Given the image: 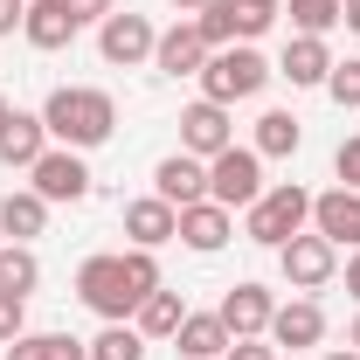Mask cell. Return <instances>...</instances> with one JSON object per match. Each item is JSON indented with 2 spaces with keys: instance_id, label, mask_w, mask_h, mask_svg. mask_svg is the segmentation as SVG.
<instances>
[{
  "instance_id": "43",
  "label": "cell",
  "mask_w": 360,
  "mask_h": 360,
  "mask_svg": "<svg viewBox=\"0 0 360 360\" xmlns=\"http://www.w3.org/2000/svg\"><path fill=\"white\" fill-rule=\"evenodd\" d=\"M257 7H277V0H257Z\"/></svg>"
},
{
  "instance_id": "1",
  "label": "cell",
  "mask_w": 360,
  "mask_h": 360,
  "mask_svg": "<svg viewBox=\"0 0 360 360\" xmlns=\"http://www.w3.org/2000/svg\"><path fill=\"white\" fill-rule=\"evenodd\" d=\"M42 125H49V139H56V146H70V153H90V146H104V139L118 132V104H111V90L63 84V90H49Z\"/></svg>"
},
{
  "instance_id": "15",
  "label": "cell",
  "mask_w": 360,
  "mask_h": 360,
  "mask_svg": "<svg viewBox=\"0 0 360 360\" xmlns=\"http://www.w3.org/2000/svg\"><path fill=\"white\" fill-rule=\"evenodd\" d=\"M208 56H215V49L201 42V28H194V21H174V28L153 42V70H160V77H201Z\"/></svg>"
},
{
  "instance_id": "42",
  "label": "cell",
  "mask_w": 360,
  "mask_h": 360,
  "mask_svg": "<svg viewBox=\"0 0 360 360\" xmlns=\"http://www.w3.org/2000/svg\"><path fill=\"white\" fill-rule=\"evenodd\" d=\"M326 360H360V354H354V347H347V354H326Z\"/></svg>"
},
{
  "instance_id": "17",
  "label": "cell",
  "mask_w": 360,
  "mask_h": 360,
  "mask_svg": "<svg viewBox=\"0 0 360 360\" xmlns=\"http://www.w3.org/2000/svg\"><path fill=\"white\" fill-rule=\"evenodd\" d=\"M229 236H236V215H229L222 201H194V208H180V243H187L194 257H215Z\"/></svg>"
},
{
  "instance_id": "32",
  "label": "cell",
  "mask_w": 360,
  "mask_h": 360,
  "mask_svg": "<svg viewBox=\"0 0 360 360\" xmlns=\"http://www.w3.org/2000/svg\"><path fill=\"white\" fill-rule=\"evenodd\" d=\"M333 174H340V187H354V194H360V139H340V153H333Z\"/></svg>"
},
{
  "instance_id": "28",
  "label": "cell",
  "mask_w": 360,
  "mask_h": 360,
  "mask_svg": "<svg viewBox=\"0 0 360 360\" xmlns=\"http://www.w3.org/2000/svg\"><path fill=\"white\" fill-rule=\"evenodd\" d=\"M291 21H298V35H333L340 28V0H291Z\"/></svg>"
},
{
  "instance_id": "7",
  "label": "cell",
  "mask_w": 360,
  "mask_h": 360,
  "mask_svg": "<svg viewBox=\"0 0 360 360\" xmlns=\"http://www.w3.org/2000/svg\"><path fill=\"white\" fill-rule=\"evenodd\" d=\"M153 42H160V28L146 21V14H104L97 21V56L111 63V70H139V63H153Z\"/></svg>"
},
{
  "instance_id": "24",
  "label": "cell",
  "mask_w": 360,
  "mask_h": 360,
  "mask_svg": "<svg viewBox=\"0 0 360 360\" xmlns=\"http://www.w3.org/2000/svg\"><path fill=\"white\" fill-rule=\"evenodd\" d=\"M35 284H42V257H35L28 243H0V291L35 298Z\"/></svg>"
},
{
  "instance_id": "34",
  "label": "cell",
  "mask_w": 360,
  "mask_h": 360,
  "mask_svg": "<svg viewBox=\"0 0 360 360\" xmlns=\"http://www.w3.org/2000/svg\"><path fill=\"white\" fill-rule=\"evenodd\" d=\"M222 360H277V347H270V340H229Z\"/></svg>"
},
{
  "instance_id": "9",
  "label": "cell",
  "mask_w": 360,
  "mask_h": 360,
  "mask_svg": "<svg viewBox=\"0 0 360 360\" xmlns=\"http://www.w3.org/2000/svg\"><path fill=\"white\" fill-rule=\"evenodd\" d=\"M28 187L42 194L49 208H56V201H84V194H90V167H84V153H70V146H49L42 160L28 167Z\"/></svg>"
},
{
  "instance_id": "3",
  "label": "cell",
  "mask_w": 360,
  "mask_h": 360,
  "mask_svg": "<svg viewBox=\"0 0 360 360\" xmlns=\"http://www.w3.org/2000/svg\"><path fill=\"white\" fill-rule=\"evenodd\" d=\"M270 77H277V70H270L250 42H229V49H215V56L201 63V97H215V104L236 111V104H243V97H257Z\"/></svg>"
},
{
  "instance_id": "38",
  "label": "cell",
  "mask_w": 360,
  "mask_h": 360,
  "mask_svg": "<svg viewBox=\"0 0 360 360\" xmlns=\"http://www.w3.org/2000/svg\"><path fill=\"white\" fill-rule=\"evenodd\" d=\"M347 291H354V298H360V250H354V257H347Z\"/></svg>"
},
{
  "instance_id": "33",
  "label": "cell",
  "mask_w": 360,
  "mask_h": 360,
  "mask_svg": "<svg viewBox=\"0 0 360 360\" xmlns=\"http://www.w3.org/2000/svg\"><path fill=\"white\" fill-rule=\"evenodd\" d=\"M270 21H277V7H257V0H243V42H257Z\"/></svg>"
},
{
  "instance_id": "41",
  "label": "cell",
  "mask_w": 360,
  "mask_h": 360,
  "mask_svg": "<svg viewBox=\"0 0 360 360\" xmlns=\"http://www.w3.org/2000/svg\"><path fill=\"white\" fill-rule=\"evenodd\" d=\"M347 347H354V354H360V319H354V333H347Z\"/></svg>"
},
{
  "instance_id": "12",
  "label": "cell",
  "mask_w": 360,
  "mask_h": 360,
  "mask_svg": "<svg viewBox=\"0 0 360 360\" xmlns=\"http://www.w3.org/2000/svg\"><path fill=\"white\" fill-rule=\"evenodd\" d=\"M312 229L333 243V250H360V194H354V187H326V194H312Z\"/></svg>"
},
{
  "instance_id": "14",
  "label": "cell",
  "mask_w": 360,
  "mask_h": 360,
  "mask_svg": "<svg viewBox=\"0 0 360 360\" xmlns=\"http://www.w3.org/2000/svg\"><path fill=\"white\" fill-rule=\"evenodd\" d=\"M125 236H132V250L180 243V208H174V201H160V194H139V201H125Z\"/></svg>"
},
{
  "instance_id": "37",
  "label": "cell",
  "mask_w": 360,
  "mask_h": 360,
  "mask_svg": "<svg viewBox=\"0 0 360 360\" xmlns=\"http://www.w3.org/2000/svg\"><path fill=\"white\" fill-rule=\"evenodd\" d=\"M340 21H347V28L360 35V0H340Z\"/></svg>"
},
{
  "instance_id": "11",
  "label": "cell",
  "mask_w": 360,
  "mask_h": 360,
  "mask_svg": "<svg viewBox=\"0 0 360 360\" xmlns=\"http://www.w3.org/2000/svg\"><path fill=\"white\" fill-rule=\"evenodd\" d=\"M277 354H305L326 340V312H319V298H291V305H277L270 312V333H264Z\"/></svg>"
},
{
  "instance_id": "6",
  "label": "cell",
  "mask_w": 360,
  "mask_h": 360,
  "mask_svg": "<svg viewBox=\"0 0 360 360\" xmlns=\"http://www.w3.org/2000/svg\"><path fill=\"white\" fill-rule=\"evenodd\" d=\"M277 270H284V284H291L298 298H312V291H326V284L340 277V250H333L319 229H298V236L277 250Z\"/></svg>"
},
{
  "instance_id": "23",
  "label": "cell",
  "mask_w": 360,
  "mask_h": 360,
  "mask_svg": "<svg viewBox=\"0 0 360 360\" xmlns=\"http://www.w3.org/2000/svg\"><path fill=\"white\" fill-rule=\"evenodd\" d=\"M250 146H257L264 160H291V153L305 146V125H298L291 111H264V118H257V139H250Z\"/></svg>"
},
{
  "instance_id": "4",
  "label": "cell",
  "mask_w": 360,
  "mask_h": 360,
  "mask_svg": "<svg viewBox=\"0 0 360 360\" xmlns=\"http://www.w3.org/2000/svg\"><path fill=\"white\" fill-rule=\"evenodd\" d=\"M77 298H84L104 326H125V319L146 305V298L132 291V277H125V257H84V270H77Z\"/></svg>"
},
{
  "instance_id": "16",
  "label": "cell",
  "mask_w": 360,
  "mask_h": 360,
  "mask_svg": "<svg viewBox=\"0 0 360 360\" xmlns=\"http://www.w3.org/2000/svg\"><path fill=\"white\" fill-rule=\"evenodd\" d=\"M277 77H291V90H326V77H333V49H326V35H291Z\"/></svg>"
},
{
  "instance_id": "29",
  "label": "cell",
  "mask_w": 360,
  "mask_h": 360,
  "mask_svg": "<svg viewBox=\"0 0 360 360\" xmlns=\"http://www.w3.org/2000/svg\"><path fill=\"white\" fill-rule=\"evenodd\" d=\"M326 97H333L340 111H360V56L333 63V77H326Z\"/></svg>"
},
{
  "instance_id": "19",
  "label": "cell",
  "mask_w": 360,
  "mask_h": 360,
  "mask_svg": "<svg viewBox=\"0 0 360 360\" xmlns=\"http://www.w3.org/2000/svg\"><path fill=\"white\" fill-rule=\"evenodd\" d=\"M49 146H56V139H49V125H42V111H14V118H7V132H0V160H7V167H21V174H28V167H35V160H42Z\"/></svg>"
},
{
  "instance_id": "27",
  "label": "cell",
  "mask_w": 360,
  "mask_h": 360,
  "mask_svg": "<svg viewBox=\"0 0 360 360\" xmlns=\"http://www.w3.org/2000/svg\"><path fill=\"white\" fill-rule=\"evenodd\" d=\"M146 347H153V340L125 319V326H104V333L90 340V360H146Z\"/></svg>"
},
{
  "instance_id": "25",
  "label": "cell",
  "mask_w": 360,
  "mask_h": 360,
  "mask_svg": "<svg viewBox=\"0 0 360 360\" xmlns=\"http://www.w3.org/2000/svg\"><path fill=\"white\" fill-rule=\"evenodd\" d=\"M7 360H90V340H70V333H21Z\"/></svg>"
},
{
  "instance_id": "20",
  "label": "cell",
  "mask_w": 360,
  "mask_h": 360,
  "mask_svg": "<svg viewBox=\"0 0 360 360\" xmlns=\"http://www.w3.org/2000/svg\"><path fill=\"white\" fill-rule=\"evenodd\" d=\"M49 229V201L35 187H14L7 201H0V243H35Z\"/></svg>"
},
{
  "instance_id": "18",
  "label": "cell",
  "mask_w": 360,
  "mask_h": 360,
  "mask_svg": "<svg viewBox=\"0 0 360 360\" xmlns=\"http://www.w3.org/2000/svg\"><path fill=\"white\" fill-rule=\"evenodd\" d=\"M21 35H28V49L56 56V49L77 42V14H70L63 0H28V14H21Z\"/></svg>"
},
{
  "instance_id": "30",
  "label": "cell",
  "mask_w": 360,
  "mask_h": 360,
  "mask_svg": "<svg viewBox=\"0 0 360 360\" xmlns=\"http://www.w3.org/2000/svg\"><path fill=\"white\" fill-rule=\"evenodd\" d=\"M125 277H132L139 298H153V291H160V264H153V250H125Z\"/></svg>"
},
{
  "instance_id": "21",
  "label": "cell",
  "mask_w": 360,
  "mask_h": 360,
  "mask_svg": "<svg viewBox=\"0 0 360 360\" xmlns=\"http://www.w3.org/2000/svg\"><path fill=\"white\" fill-rule=\"evenodd\" d=\"M174 347H180L187 360H222V354H229L222 312H187V319H180V333H174Z\"/></svg>"
},
{
  "instance_id": "5",
  "label": "cell",
  "mask_w": 360,
  "mask_h": 360,
  "mask_svg": "<svg viewBox=\"0 0 360 360\" xmlns=\"http://www.w3.org/2000/svg\"><path fill=\"white\" fill-rule=\"evenodd\" d=\"M264 187H270V180H264V153H257V146H229V153L208 160V201H222L229 215L250 208Z\"/></svg>"
},
{
  "instance_id": "2",
  "label": "cell",
  "mask_w": 360,
  "mask_h": 360,
  "mask_svg": "<svg viewBox=\"0 0 360 360\" xmlns=\"http://www.w3.org/2000/svg\"><path fill=\"white\" fill-rule=\"evenodd\" d=\"M305 222H312V194H305L298 180H277V187H264V194L243 208V236L264 243V250H284Z\"/></svg>"
},
{
  "instance_id": "22",
  "label": "cell",
  "mask_w": 360,
  "mask_h": 360,
  "mask_svg": "<svg viewBox=\"0 0 360 360\" xmlns=\"http://www.w3.org/2000/svg\"><path fill=\"white\" fill-rule=\"evenodd\" d=\"M180 319H187V298L160 284V291H153V298H146V305L132 312V326L146 333V340H174V333H180Z\"/></svg>"
},
{
  "instance_id": "35",
  "label": "cell",
  "mask_w": 360,
  "mask_h": 360,
  "mask_svg": "<svg viewBox=\"0 0 360 360\" xmlns=\"http://www.w3.org/2000/svg\"><path fill=\"white\" fill-rule=\"evenodd\" d=\"M63 7L77 14V28H84V21H104V14H118V0H63Z\"/></svg>"
},
{
  "instance_id": "39",
  "label": "cell",
  "mask_w": 360,
  "mask_h": 360,
  "mask_svg": "<svg viewBox=\"0 0 360 360\" xmlns=\"http://www.w3.org/2000/svg\"><path fill=\"white\" fill-rule=\"evenodd\" d=\"M174 7H180V14H201V7H208V0H174Z\"/></svg>"
},
{
  "instance_id": "40",
  "label": "cell",
  "mask_w": 360,
  "mask_h": 360,
  "mask_svg": "<svg viewBox=\"0 0 360 360\" xmlns=\"http://www.w3.org/2000/svg\"><path fill=\"white\" fill-rule=\"evenodd\" d=\"M7 118H14V104H7V97H0V132H7Z\"/></svg>"
},
{
  "instance_id": "10",
  "label": "cell",
  "mask_w": 360,
  "mask_h": 360,
  "mask_svg": "<svg viewBox=\"0 0 360 360\" xmlns=\"http://www.w3.org/2000/svg\"><path fill=\"white\" fill-rule=\"evenodd\" d=\"M215 312H222L229 340H264V333H270V312H277V298H270L264 284H250V277H243V284H229V291H222V305H215Z\"/></svg>"
},
{
  "instance_id": "31",
  "label": "cell",
  "mask_w": 360,
  "mask_h": 360,
  "mask_svg": "<svg viewBox=\"0 0 360 360\" xmlns=\"http://www.w3.org/2000/svg\"><path fill=\"white\" fill-rule=\"evenodd\" d=\"M28 333V298H14V291H0V347H14Z\"/></svg>"
},
{
  "instance_id": "13",
  "label": "cell",
  "mask_w": 360,
  "mask_h": 360,
  "mask_svg": "<svg viewBox=\"0 0 360 360\" xmlns=\"http://www.w3.org/2000/svg\"><path fill=\"white\" fill-rule=\"evenodd\" d=\"M153 194L174 201V208L208 201V160H194V153H167V160L153 167Z\"/></svg>"
},
{
  "instance_id": "8",
  "label": "cell",
  "mask_w": 360,
  "mask_h": 360,
  "mask_svg": "<svg viewBox=\"0 0 360 360\" xmlns=\"http://www.w3.org/2000/svg\"><path fill=\"white\" fill-rule=\"evenodd\" d=\"M236 146V118H229V104L215 97H194L187 111H180V153H194V160H215Z\"/></svg>"
},
{
  "instance_id": "26",
  "label": "cell",
  "mask_w": 360,
  "mask_h": 360,
  "mask_svg": "<svg viewBox=\"0 0 360 360\" xmlns=\"http://www.w3.org/2000/svg\"><path fill=\"white\" fill-rule=\"evenodd\" d=\"M194 28H201V42H208V49L243 42V0H208V7L194 14Z\"/></svg>"
},
{
  "instance_id": "36",
  "label": "cell",
  "mask_w": 360,
  "mask_h": 360,
  "mask_svg": "<svg viewBox=\"0 0 360 360\" xmlns=\"http://www.w3.org/2000/svg\"><path fill=\"white\" fill-rule=\"evenodd\" d=\"M21 14H28V0H0V35H14V28H21Z\"/></svg>"
}]
</instances>
